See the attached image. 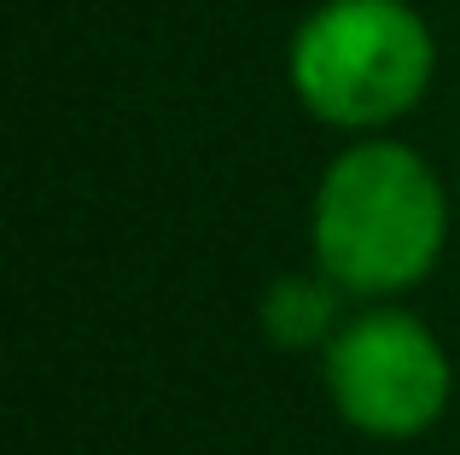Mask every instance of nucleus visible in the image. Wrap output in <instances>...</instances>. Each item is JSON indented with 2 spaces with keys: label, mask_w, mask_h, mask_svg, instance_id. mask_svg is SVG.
<instances>
[{
  "label": "nucleus",
  "mask_w": 460,
  "mask_h": 455,
  "mask_svg": "<svg viewBox=\"0 0 460 455\" xmlns=\"http://www.w3.org/2000/svg\"><path fill=\"white\" fill-rule=\"evenodd\" d=\"M438 30L414 0H314L286 35V88L332 135H385L426 105Z\"/></svg>",
  "instance_id": "obj_2"
},
{
  "label": "nucleus",
  "mask_w": 460,
  "mask_h": 455,
  "mask_svg": "<svg viewBox=\"0 0 460 455\" xmlns=\"http://www.w3.org/2000/svg\"><path fill=\"white\" fill-rule=\"evenodd\" d=\"M321 386L349 433L373 444H408L449 415L455 356L426 316L379 298L332 333L321 351Z\"/></svg>",
  "instance_id": "obj_3"
},
{
  "label": "nucleus",
  "mask_w": 460,
  "mask_h": 455,
  "mask_svg": "<svg viewBox=\"0 0 460 455\" xmlns=\"http://www.w3.org/2000/svg\"><path fill=\"white\" fill-rule=\"evenodd\" d=\"M344 286L326 281L321 269L304 274H274L257 298V333L286 356H321L332 333L344 327Z\"/></svg>",
  "instance_id": "obj_4"
},
{
  "label": "nucleus",
  "mask_w": 460,
  "mask_h": 455,
  "mask_svg": "<svg viewBox=\"0 0 460 455\" xmlns=\"http://www.w3.org/2000/svg\"><path fill=\"white\" fill-rule=\"evenodd\" d=\"M455 187H460V175H455Z\"/></svg>",
  "instance_id": "obj_5"
},
{
  "label": "nucleus",
  "mask_w": 460,
  "mask_h": 455,
  "mask_svg": "<svg viewBox=\"0 0 460 455\" xmlns=\"http://www.w3.org/2000/svg\"><path fill=\"white\" fill-rule=\"evenodd\" d=\"M449 228L455 199L438 164L396 129L349 135L314 175L309 263L344 286V298L379 304V298L414 292L420 281L438 274Z\"/></svg>",
  "instance_id": "obj_1"
}]
</instances>
